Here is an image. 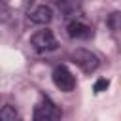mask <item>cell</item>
<instances>
[{
  "instance_id": "1",
  "label": "cell",
  "mask_w": 121,
  "mask_h": 121,
  "mask_svg": "<svg viewBox=\"0 0 121 121\" xmlns=\"http://www.w3.org/2000/svg\"><path fill=\"white\" fill-rule=\"evenodd\" d=\"M62 112L60 108L47 96H43L36 106H34V113H32V121H60Z\"/></svg>"
},
{
  "instance_id": "2",
  "label": "cell",
  "mask_w": 121,
  "mask_h": 121,
  "mask_svg": "<svg viewBox=\"0 0 121 121\" xmlns=\"http://www.w3.org/2000/svg\"><path fill=\"white\" fill-rule=\"evenodd\" d=\"M70 59H72V62L74 64H78L85 74H93L98 66H100V60H98V57L93 53V51H89V49H83V47H78V49H74L72 53H70Z\"/></svg>"
},
{
  "instance_id": "3",
  "label": "cell",
  "mask_w": 121,
  "mask_h": 121,
  "mask_svg": "<svg viewBox=\"0 0 121 121\" xmlns=\"http://www.w3.org/2000/svg\"><path fill=\"white\" fill-rule=\"evenodd\" d=\"M30 45L36 49V51H40V53H45V51H53V49H57V38H55V34L49 30V28H43V30H38L36 34H32V38H30Z\"/></svg>"
},
{
  "instance_id": "4",
  "label": "cell",
  "mask_w": 121,
  "mask_h": 121,
  "mask_svg": "<svg viewBox=\"0 0 121 121\" xmlns=\"http://www.w3.org/2000/svg\"><path fill=\"white\" fill-rule=\"evenodd\" d=\"M51 78H53L55 87L60 89L62 93H70V91H74V87H76V78H74V74H72L66 66H57V68L53 70Z\"/></svg>"
},
{
  "instance_id": "5",
  "label": "cell",
  "mask_w": 121,
  "mask_h": 121,
  "mask_svg": "<svg viewBox=\"0 0 121 121\" xmlns=\"http://www.w3.org/2000/svg\"><path fill=\"white\" fill-rule=\"evenodd\" d=\"M66 32H68V36L74 38V40H89V38H93V28H91L87 23L78 21V19L68 23Z\"/></svg>"
},
{
  "instance_id": "6",
  "label": "cell",
  "mask_w": 121,
  "mask_h": 121,
  "mask_svg": "<svg viewBox=\"0 0 121 121\" xmlns=\"http://www.w3.org/2000/svg\"><path fill=\"white\" fill-rule=\"evenodd\" d=\"M51 19H53V9L49 6H45V4L36 6L28 13V21L32 25H47V23H51Z\"/></svg>"
},
{
  "instance_id": "7",
  "label": "cell",
  "mask_w": 121,
  "mask_h": 121,
  "mask_svg": "<svg viewBox=\"0 0 121 121\" xmlns=\"http://www.w3.org/2000/svg\"><path fill=\"white\" fill-rule=\"evenodd\" d=\"M0 121H23V119H21V113L15 106L6 104L0 108Z\"/></svg>"
},
{
  "instance_id": "8",
  "label": "cell",
  "mask_w": 121,
  "mask_h": 121,
  "mask_svg": "<svg viewBox=\"0 0 121 121\" xmlns=\"http://www.w3.org/2000/svg\"><path fill=\"white\" fill-rule=\"evenodd\" d=\"M108 85H110V81L102 78V79H98V81L95 83V87H93V91H95V93H102V91H106V89H108Z\"/></svg>"
},
{
  "instance_id": "9",
  "label": "cell",
  "mask_w": 121,
  "mask_h": 121,
  "mask_svg": "<svg viewBox=\"0 0 121 121\" xmlns=\"http://www.w3.org/2000/svg\"><path fill=\"white\" fill-rule=\"evenodd\" d=\"M117 21H121V13H112V15H110V19H108V25H110L113 30H117V28H119Z\"/></svg>"
}]
</instances>
